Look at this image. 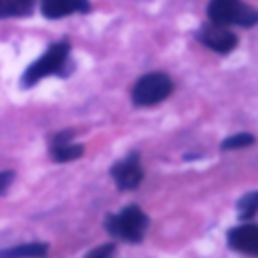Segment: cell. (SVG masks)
<instances>
[{
  "instance_id": "obj_1",
  "label": "cell",
  "mask_w": 258,
  "mask_h": 258,
  "mask_svg": "<svg viewBox=\"0 0 258 258\" xmlns=\"http://www.w3.org/2000/svg\"><path fill=\"white\" fill-rule=\"evenodd\" d=\"M149 226V218L137 208V206H127L123 208L121 214H111L105 220V230L113 238H121L127 242H139Z\"/></svg>"
},
{
  "instance_id": "obj_2",
  "label": "cell",
  "mask_w": 258,
  "mask_h": 258,
  "mask_svg": "<svg viewBox=\"0 0 258 258\" xmlns=\"http://www.w3.org/2000/svg\"><path fill=\"white\" fill-rule=\"evenodd\" d=\"M208 16H210V22L224 24V26L228 24L252 26L258 22V10L250 8L242 0H210Z\"/></svg>"
},
{
  "instance_id": "obj_3",
  "label": "cell",
  "mask_w": 258,
  "mask_h": 258,
  "mask_svg": "<svg viewBox=\"0 0 258 258\" xmlns=\"http://www.w3.org/2000/svg\"><path fill=\"white\" fill-rule=\"evenodd\" d=\"M67 56H69V42L67 40L52 44L38 60H34L24 71V75H22V87H32L40 79H44V77H48L52 73H58L62 69V64L67 62Z\"/></svg>"
},
{
  "instance_id": "obj_4",
  "label": "cell",
  "mask_w": 258,
  "mask_h": 258,
  "mask_svg": "<svg viewBox=\"0 0 258 258\" xmlns=\"http://www.w3.org/2000/svg\"><path fill=\"white\" fill-rule=\"evenodd\" d=\"M171 89H173V83L165 73H149L135 83L131 91V99L139 107H149L169 97Z\"/></svg>"
},
{
  "instance_id": "obj_5",
  "label": "cell",
  "mask_w": 258,
  "mask_h": 258,
  "mask_svg": "<svg viewBox=\"0 0 258 258\" xmlns=\"http://www.w3.org/2000/svg\"><path fill=\"white\" fill-rule=\"evenodd\" d=\"M198 40L202 44H206L208 48L220 52V54L232 52L236 48V44H238V36L234 32H230L224 24H216V22L204 24L198 30Z\"/></svg>"
},
{
  "instance_id": "obj_6",
  "label": "cell",
  "mask_w": 258,
  "mask_h": 258,
  "mask_svg": "<svg viewBox=\"0 0 258 258\" xmlns=\"http://www.w3.org/2000/svg\"><path fill=\"white\" fill-rule=\"evenodd\" d=\"M111 175H113V179H115L119 189H133V187H137L141 183V179H143V169H141V163H139V153L133 151L125 159L117 161L111 167Z\"/></svg>"
},
{
  "instance_id": "obj_7",
  "label": "cell",
  "mask_w": 258,
  "mask_h": 258,
  "mask_svg": "<svg viewBox=\"0 0 258 258\" xmlns=\"http://www.w3.org/2000/svg\"><path fill=\"white\" fill-rule=\"evenodd\" d=\"M228 244L232 250L258 256V224L236 226L228 232Z\"/></svg>"
},
{
  "instance_id": "obj_8",
  "label": "cell",
  "mask_w": 258,
  "mask_h": 258,
  "mask_svg": "<svg viewBox=\"0 0 258 258\" xmlns=\"http://www.w3.org/2000/svg\"><path fill=\"white\" fill-rule=\"evenodd\" d=\"M50 155L54 161H60V163L73 161V159L83 155V145L73 143V131L67 129V131H60L54 135L52 145H50Z\"/></svg>"
},
{
  "instance_id": "obj_9",
  "label": "cell",
  "mask_w": 258,
  "mask_h": 258,
  "mask_svg": "<svg viewBox=\"0 0 258 258\" xmlns=\"http://www.w3.org/2000/svg\"><path fill=\"white\" fill-rule=\"evenodd\" d=\"M89 0H40V10L46 18H62L73 12H89Z\"/></svg>"
},
{
  "instance_id": "obj_10",
  "label": "cell",
  "mask_w": 258,
  "mask_h": 258,
  "mask_svg": "<svg viewBox=\"0 0 258 258\" xmlns=\"http://www.w3.org/2000/svg\"><path fill=\"white\" fill-rule=\"evenodd\" d=\"M34 8V0H0V18L26 16Z\"/></svg>"
},
{
  "instance_id": "obj_11",
  "label": "cell",
  "mask_w": 258,
  "mask_h": 258,
  "mask_svg": "<svg viewBox=\"0 0 258 258\" xmlns=\"http://www.w3.org/2000/svg\"><path fill=\"white\" fill-rule=\"evenodd\" d=\"M46 244H40V242H30V244H24V246H16V248H10V250H2L0 256H42L46 254Z\"/></svg>"
},
{
  "instance_id": "obj_12",
  "label": "cell",
  "mask_w": 258,
  "mask_h": 258,
  "mask_svg": "<svg viewBox=\"0 0 258 258\" xmlns=\"http://www.w3.org/2000/svg\"><path fill=\"white\" fill-rule=\"evenodd\" d=\"M238 212H240L242 218H250V216L258 214V191H250L244 198H240Z\"/></svg>"
},
{
  "instance_id": "obj_13",
  "label": "cell",
  "mask_w": 258,
  "mask_h": 258,
  "mask_svg": "<svg viewBox=\"0 0 258 258\" xmlns=\"http://www.w3.org/2000/svg\"><path fill=\"white\" fill-rule=\"evenodd\" d=\"M254 143V137L250 133H238V135H232L228 139L222 141V149H240V147H248Z\"/></svg>"
},
{
  "instance_id": "obj_14",
  "label": "cell",
  "mask_w": 258,
  "mask_h": 258,
  "mask_svg": "<svg viewBox=\"0 0 258 258\" xmlns=\"http://www.w3.org/2000/svg\"><path fill=\"white\" fill-rule=\"evenodd\" d=\"M115 252V246L113 244H107V246H101V248H95V250H91L87 256H97V258H101V256H109V254H113Z\"/></svg>"
},
{
  "instance_id": "obj_15",
  "label": "cell",
  "mask_w": 258,
  "mask_h": 258,
  "mask_svg": "<svg viewBox=\"0 0 258 258\" xmlns=\"http://www.w3.org/2000/svg\"><path fill=\"white\" fill-rule=\"evenodd\" d=\"M14 179V171H0V196L6 191V187L12 183Z\"/></svg>"
}]
</instances>
